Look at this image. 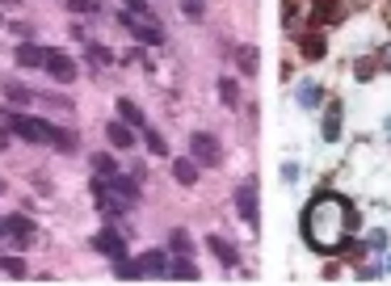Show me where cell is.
Instances as JSON below:
<instances>
[{
	"instance_id": "1",
	"label": "cell",
	"mask_w": 391,
	"mask_h": 286,
	"mask_svg": "<svg viewBox=\"0 0 391 286\" xmlns=\"http://www.w3.org/2000/svg\"><path fill=\"white\" fill-rule=\"evenodd\" d=\"M349 223H353V211L333 190L316 194L303 206V240L316 253H341L349 240Z\"/></svg>"
},
{
	"instance_id": "2",
	"label": "cell",
	"mask_w": 391,
	"mask_h": 286,
	"mask_svg": "<svg viewBox=\"0 0 391 286\" xmlns=\"http://www.w3.org/2000/svg\"><path fill=\"white\" fill-rule=\"evenodd\" d=\"M9 131H13V135H21V139H30V143H55V147H72V139H68L63 131H55V127H51V122H43V118L17 114V110H9Z\"/></svg>"
},
{
	"instance_id": "3",
	"label": "cell",
	"mask_w": 391,
	"mask_h": 286,
	"mask_svg": "<svg viewBox=\"0 0 391 286\" xmlns=\"http://www.w3.org/2000/svg\"><path fill=\"white\" fill-rule=\"evenodd\" d=\"M118 21L127 26V30L135 34V38H139V43H147V47H160V43H165V30H160V21H156L152 13H147V17H135V13H122Z\"/></svg>"
},
{
	"instance_id": "4",
	"label": "cell",
	"mask_w": 391,
	"mask_h": 286,
	"mask_svg": "<svg viewBox=\"0 0 391 286\" xmlns=\"http://www.w3.org/2000/svg\"><path fill=\"white\" fill-rule=\"evenodd\" d=\"M189 156H194V164H202V169H215L219 164V139L215 135H207V131H194L189 135Z\"/></svg>"
},
{
	"instance_id": "5",
	"label": "cell",
	"mask_w": 391,
	"mask_h": 286,
	"mask_svg": "<svg viewBox=\"0 0 391 286\" xmlns=\"http://www.w3.org/2000/svg\"><path fill=\"white\" fill-rule=\"evenodd\" d=\"M236 211L249 219V228H261V211H257V181H244L236 190Z\"/></svg>"
},
{
	"instance_id": "6",
	"label": "cell",
	"mask_w": 391,
	"mask_h": 286,
	"mask_svg": "<svg viewBox=\"0 0 391 286\" xmlns=\"http://www.w3.org/2000/svg\"><path fill=\"white\" fill-rule=\"evenodd\" d=\"M4 236H13V244L17 248H26V244H34V219H26V215H9L4 219Z\"/></svg>"
},
{
	"instance_id": "7",
	"label": "cell",
	"mask_w": 391,
	"mask_h": 286,
	"mask_svg": "<svg viewBox=\"0 0 391 286\" xmlns=\"http://www.w3.org/2000/svg\"><path fill=\"white\" fill-rule=\"evenodd\" d=\"M43 68L55 76V80H59V85H72V80H76V63H72L63 51H46V63H43Z\"/></svg>"
},
{
	"instance_id": "8",
	"label": "cell",
	"mask_w": 391,
	"mask_h": 286,
	"mask_svg": "<svg viewBox=\"0 0 391 286\" xmlns=\"http://www.w3.org/2000/svg\"><path fill=\"white\" fill-rule=\"evenodd\" d=\"M135 265H139V278H160L169 270V257L160 248H147L143 257H135Z\"/></svg>"
},
{
	"instance_id": "9",
	"label": "cell",
	"mask_w": 391,
	"mask_h": 286,
	"mask_svg": "<svg viewBox=\"0 0 391 286\" xmlns=\"http://www.w3.org/2000/svg\"><path fill=\"white\" fill-rule=\"evenodd\" d=\"M93 248H97V253H105L110 261H122V257H127V244H122L118 232H97V236H93Z\"/></svg>"
},
{
	"instance_id": "10",
	"label": "cell",
	"mask_w": 391,
	"mask_h": 286,
	"mask_svg": "<svg viewBox=\"0 0 391 286\" xmlns=\"http://www.w3.org/2000/svg\"><path fill=\"white\" fill-rule=\"evenodd\" d=\"M207 248L215 253V257L223 261V265H227V270H236V265H240V248H236L231 240H223V236H215V232H211V240H207Z\"/></svg>"
},
{
	"instance_id": "11",
	"label": "cell",
	"mask_w": 391,
	"mask_h": 286,
	"mask_svg": "<svg viewBox=\"0 0 391 286\" xmlns=\"http://www.w3.org/2000/svg\"><path fill=\"white\" fill-rule=\"evenodd\" d=\"M105 139H110V147L127 152L130 143H135V131H130V127H122V122H110V127H105Z\"/></svg>"
},
{
	"instance_id": "12",
	"label": "cell",
	"mask_w": 391,
	"mask_h": 286,
	"mask_svg": "<svg viewBox=\"0 0 391 286\" xmlns=\"http://www.w3.org/2000/svg\"><path fill=\"white\" fill-rule=\"evenodd\" d=\"M105 186L114 194H122V202H135V198H139V186H135L130 177H118V173H114V177H105Z\"/></svg>"
},
{
	"instance_id": "13",
	"label": "cell",
	"mask_w": 391,
	"mask_h": 286,
	"mask_svg": "<svg viewBox=\"0 0 391 286\" xmlns=\"http://www.w3.org/2000/svg\"><path fill=\"white\" fill-rule=\"evenodd\" d=\"M118 114L127 118V127H135V131H143V127H147V118H143V110H139L135 101H127V97L118 101Z\"/></svg>"
},
{
	"instance_id": "14",
	"label": "cell",
	"mask_w": 391,
	"mask_h": 286,
	"mask_svg": "<svg viewBox=\"0 0 391 286\" xmlns=\"http://www.w3.org/2000/svg\"><path fill=\"white\" fill-rule=\"evenodd\" d=\"M173 177L181 181V186H194V181H198V164H194V156H189V160H173Z\"/></svg>"
},
{
	"instance_id": "15",
	"label": "cell",
	"mask_w": 391,
	"mask_h": 286,
	"mask_svg": "<svg viewBox=\"0 0 391 286\" xmlns=\"http://www.w3.org/2000/svg\"><path fill=\"white\" fill-rule=\"evenodd\" d=\"M165 274H169V278H181V282H194V278H198V270L189 265V257H185V253L177 257V261L169 265V270H165Z\"/></svg>"
},
{
	"instance_id": "16",
	"label": "cell",
	"mask_w": 391,
	"mask_h": 286,
	"mask_svg": "<svg viewBox=\"0 0 391 286\" xmlns=\"http://www.w3.org/2000/svg\"><path fill=\"white\" fill-rule=\"evenodd\" d=\"M341 135V105H328V114H324V139L333 143Z\"/></svg>"
},
{
	"instance_id": "17",
	"label": "cell",
	"mask_w": 391,
	"mask_h": 286,
	"mask_svg": "<svg viewBox=\"0 0 391 286\" xmlns=\"http://www.w3.org/2000/svg\"><path fill=\"white\" fill-rule=\"evenodd\" d=\"M17 59H21L26 68H43V63H46V51H43V47H30V43H26V47H17Z\"/></svg>"
},
{
	"instance_id": "18",
	"label": "cell",
	"mask_w": 391,
	"mask_h": 286,
	"mask_svg": "<svg viewBox=\"0 0 391 286\" xmlns=\"http://www.w3.org/2000/svg\"><path fill=\"white\" fill-rule=\"evenodd\" d=\"M88 160H93V173H97V177H114V173H118L114 156H105V152H97V156H88Z\"/></svg>"
},
{
	"instance_id": "19",
	"label": "cell",
	"mask_w": 391,
	"mask_h": 286,
	"mask_svg": "<svg viewBox=\"0 0 391 286\" xmlns=\"http://www.w3.org/2000/svg\"><path fill=\"white\" fill-rule=\"evenodd\" d=\"M139 135H143V139H147V147H152V152H156V156H165V152H169V143H165V135H160V131H156V127H143V131H139Z\"/></svg>"
},
{
	"instance_id": "20",
	"label": "cell",
	"mask_w": 391,
	"mask_h": 286,
	"mask_svg": "<svg viewBox=\"0 0 391 286\" xmlns=\"http://www.w3.org/2000/svg\"><path fill=\"white\" fill-rule=\"evenodd\" d=\"M169 244H173V253H185V257L194 253V240H189V232H185V228H173V236H169Z\"/></svg>"
},
{
	"instance_id": "21",
	"label": "cell",
	"mask_w": 391,
	"mask_h": 286,
	"mask_svg": "<svg viewBox=\"0 0 391 286\" xmlns=\"http://www.w3.org/2000/svg\"><path fill=\"white\" fill-rule=\"evenodd\" d=\"M4 101H9V105H30V89H21V85L9 80V85H4Z\"/></svg>"
},
{
	"instance_id": "22",
	"label": "cell",
	"mask_w": 391,
	"mask_h": 286,
	"mask_svg": "<svg viewBox=\"0 0 391 286\" xmlns=\"http://www.w3.org/2000/svg\"><path fill=\"white\" fill-rule=\"evenodd\" d=\"M219 97H223V105H236V101H240V89H236V80H231V76H223V80H219Z\"/></svg>"
},
{
	"instance_id": "23",
	"label": "cell",
	"mask_w": 391,
	"mask_h": 286,
	"mask_svg": "<svg viewBox=\"0 0 391 286\" xmlns=\"http://www.w3.org/2000/svg\"><path fill=\"white\" fill-rule=\"evenodd\" d=\"M0 270H4L9 278H26V261H21V257H0Z\"/></svg>"
},
{
	"instance_id": "24",
	"label": "cell",
	"mask_w": 391,
	"mask_h": 286,
	"mask_svg": "<svg viewBox=\"0 0 391 286\" xmlns=\"http://www.w3.org/2000/svg\"><path fill=\"white\" fill-rule=\"evenodd\" d=\"M257 47H244L240 51V72H249V76H257Z\"/></svg>"
},
{
	"instance_id": "25",
	"label": "cell",
	"mask_w": 391,
	"mask_h": 286,
	"mask_svg": "<svg viewBox=\"0 0 391 286\" xmlns=\"http://www.w3.org/2000/svg\"><path fill=\"white\" fill-rule=\"evenodd\" d=\"M88 55H93V63H97V68H110V63H114V55H110L105 47H88Z\"/></svg>"
},
{
	"instance_id": "26",
	"label": "cell",
	"mask_w": 391,
	"mask_h": 286,
	"mask_svg": "<svg viewBox=\"0 0 391 286\" xmlns=\"http://www.w3.org/2000/svg\"><path fill=\"white\" fill-rule=\"evenodd\" d=\"M299 101H303V105H316V101H320V85H303V89H299Z\"/></svg>"
},
{
	"instance_id": "27",
	"label": "cell",
	"mask_w": 391,
	"mask_h": 286,
	"mask_svg": "<svg viewBox=\"0 0 391 286\" xmlns=\"http://www.w3.org/2000/svg\"><path fill=\"white\" fill-rule=\"evenodd\" d=\"M127 9L135 13V17H147V4H143V0H127Z\"/></svg>"
},
{
	"instance_id": "28",
	"label": "cell",
	"mask_w": 391,
	"mask_h": 286,
	"mask_svg": "<svg viewBox=\"0 0 391 286\" xmlns=\"http://www.w3.org/2000/svg\"><path fill=\"white\" fill-rule=\"evenodd\" d=\"M185 13H189V17H198V13H202V0H185Z\"/></svg>"
},
{
	"instance_id": "29",
	"label": "cell",
	"mask_w": 391,
	"mask_h": 286,
	"mask_svg": "<svg viewBox=\"0 0 391 286\" xmlns=\"http://www.w3.org/2000/svg\"><path fill=\"white\" fill-rule=\"evenodd\" d=\"M68 4H72V9H80V13H88V9H93V0H68Z\"/></svg>"
},
{
	"instance_id": "30",
	"label": "cell",
	"mask_w": 391,
	"mask_h": 286,
	"mask_svg": "<svg viewBox=\"0 0 391 286\" xmlns=\"http://www.w3.org/2000/svg\"><path fill=\"white\" fill-rule=\"evenodd\" d=\"M4 143H9V127H4V131H0V147H4Z\"/></svg>"
},
{
	"instance_id": "31",
	"label": "cell",
	"mask_w": 391,
	"mask_h": 286,
	"mask_svg": "<svg viewBox=\"0 0 391 286\" xmlns=\"http://www.w3.org/2000/svg\"><path fill=\"white\" fill-rule=\"evenodd\" d=\"M0 236H4V219H0Z\"/></svg>"
},
{
	"instance_id": "32",
	"label": "cell",
	"mask_w": 391,
	"mask_h": 286,
	"mask_svg": "<svg viewBox=\"0 0 391 286\" xmlns=\"http://www.w3.org/2000/svg\"><path fill=\"white\" fill-rule=\"evenodd\" d=\"M0 194H4V181H0Z\"/></svg>"
}]
</instances>
